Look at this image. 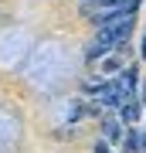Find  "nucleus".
Masks as SVG:
<instances>
[{"mask_svg":"<svg viewBox=\"0 0 146 153\" xmlns=\"http://www.w3.org/2000/svg\"><path fill=\"white\" fill-rule=\"evenodd\" d=\"M133 21H136V14L116 17V21H109V24H102V27H99V34H95V38H99V41H105V44H112V48H119V44L129 38Z\"/></svg>","mask_w":146,"mask_h":153,"instance_id":"nucleus-2","label":"nucleus"},{"mask_svg":"<svg viewBox=\"0 0 146 153\" xmlns=\"http://www.w3.org/2000/svg\"><path fill=\"white\" fill-rule=\"evenodd\" d=\"M136 85H139V75H136V68H122L119 78H116V92L122 99H133L136 95Z\"/></svg>","mask_w":146,"mask_h":153,"instance_id":"nucleus-3","label":"nucleus"},{"mask_svg":"<svg viewBox=\"0 0 146 153\" xmlns=\"http://www.w3.org/2000/svg\"><path fill=\"white\" fill-rule=\"evenodd\" d=\"M136 7H139V0H85L82 14H85L88 21H95L99 27H102V24L116 21V17L136 14Z\"/></svg>","mask_w":146,"mask_h":153,"instance_id":"nucleus-1","label":"nucleus"},{"mask_svg":"<svg viewBox=\"0 0 146 153\" xmlns=\"http://www.w3.org/2000/svg\"><path fill=\"white\" fill-rule=\"evenodd\" d=\"M143 61H146V34H143Z\"/></svg>","mask_w":146,"mask_h":153,"instance_id":"nucleus-7","label":"nucleus"},{"mask_svg":"<svg viewBox=\"0 0 146 153\" xmlns=\"http://www.w3.org/2000/svg\"><path fill=\"white\" fill-rule=\"evenodd\" d=\"M122 150H126V153H139V150H143V136L133 129V126L126 129V136H122Z\"/></svg>","mask_w":146,"mask_h":153,"instance_id":"nucleus-6","label":"nucleus"},{"mask_svg":"<svg viewBox=\"0 0 146 153\" xmlns=\"http://www.w3.org/2000/svg\"><path fill=\"white\" fill-rule=\"evenodd\" d=\"M112 44H105V41H92V44H88V48H85V61H99V58H112Z\"/></svg>","mask_w":146,"mask_h":153,"instance_id":"nucleus-4","label":"nucleus"},{"mask_svg":"<svg viewBox=\"0 0 146 153\" xmlns=\"http://www.w3.org/2000/svg\"><path fill=\"white\" fill-rule=\"evenodd\" d=\"M119 119L126 126H133L136 119H139V102H136V99H126V102L119 105Z\"/></svg>","mask_w":146,"mask_h":153,"instance_id":"nucleus-5","label":"nucleus"}]
</instances>
